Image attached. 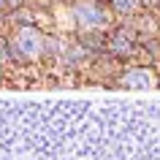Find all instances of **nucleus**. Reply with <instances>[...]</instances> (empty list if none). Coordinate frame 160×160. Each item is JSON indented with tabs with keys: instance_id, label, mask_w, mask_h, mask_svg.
Returning a JSON list of instances; mask_svg holds the SVG:
<instances>
[{
	"instance_id": "nucleus-1",
	"label": "nucleus",
	"mask_w": 160,
	"mask_h": 160,
	"mask_svg": "<svg viewBox=\"0 0 160 160\" xmlns=\"http://www.w3.org/2000/svg\"><path fill=\"white\" fill-rule=\"evenodd\" d=\"M41 49H43V38L35 27H22L17 38L11 41V54L17 60H33L41 54Z\"/></svg>"
},
{
	"instance_id": "nucleus-2",
	"label": "nucleus",
	"mask_w": 160,
	"mask_h": 160,
	"mask_svg": "<svg viewBox=\"0 0 160 160\" xmlns=\"http://www.w3.org/2000/svg\"><path fill=\"white\" fill-rule=\"evenodd\" d=\"M73 14H76V19H79V25H84L87 30H90V27H103L109 22L106 11H103L101 6H95V3H79L73 8Z\"/></svg>"
},
{
	"instance_id": "nucleus-3",
	"label": "nucleus",
	"mask_w": 160,
	"mask_h": 160,
	"mask_svg": "<svg viewBox=\"0 0 160 160\" xmlns=\"http://www.w3.org/2000/svg\"><path fill=\"white\" fill-rule=\"evenodd\" d=\"M155 73L149 68H130L122 76V87H155Z\"/></svg>"
},
{
	"instance_id": "nucleus-4",
	"label": "nucleus",
	"mask_w": 160,
	"mask_h": 160,
	"mask_svg": "<svg viewBox=\"0 0 160 160\" xmlns=\"http://www.w3.org/2000/svg\"><path fill=\"white\" fill-rule=\"evenodd\" d=\"M109 46L117 52V54H128V52L133 49V41H130V35H128L125 30H119V33L111 35V43H109Z\"/></svg>"
},
{
	"instance_id": "nucleus-5",
	"label": "nucleus",
	"mask_w": 160,
	"mask_h": 160,
	"mask_svg": "<svg viewBox=\"0 0 160 160\" xmlns=\"http://www.w3.org/2000/svg\"><path fill=\"white\" fill-rule=\"evenodd\" d=\"M82 46H87V49H103L106 43H103V35H98V33H84V35H82Z\"/></svg>"
},
{
	"instance_id": "nucleus-6",
	"label": "nucleus",
	"mask_w": 160,
	"mask_h": 160,
	"mask_svg": "<svg viewBox=\"0 0 160 160\" xmlns=\"http://www.w3.org/2000/svg\"><path fill=\"white\" fill-rule=\"evenodd\" d=\"M111 6L117 11H122V14H128V11H133L138 6V0H111Z\"/></svg>"
},
{
	"instance_id": "nucleus-7",
	"label": "nucleus",
	"mask_w": 160,
	"mask_h": 160,
	"mask_svg": "<svg viewBox=\"0 0 160 160\" xmlns=\"http://www.w3.org/2000/svg\"><path fill=\"white\" fill-rule=\"evenodd\" d=\"M3 6H8V0H0V8H3Z\"/></svg>"
}]
</instances>
